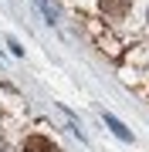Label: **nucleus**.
I'll return each instance as SVG.
<instances>
[{
	"label": "nucleus",
	"mask_w": 149,
	"mask_h": 152,
	"mask_svg": "<svg viewBox=\"0 0 149 152\" xmlns=\"http://www.w3.org/2000/svg\"><path fill=\"white\" fill-rule=\"evenodd\" d=\"M146 17H149V10H146Z\"/></svg>",
	"instance_id": "5"
},
{
	"label": "nucleus",
	"mask_w": 149,
	"mask_h": 152,
	"mask_svg": "<svg viewBox=\"0 0 149 152\" xmlns=\"http://www.w3.org/2000/svg\"><path fill=\"white\" fill-rule=\"evenodd\" d=\"M24 152H58V149H54V142L44 139V135H31L24 142Z\"/></svg>",
	"instance_id": "1"
},
{
	"label": "nucleus",
	"mask_w": 149,
	"mask_h": 152,
	"mask_svg": "<svg viewBox=\"0 0 149 152\" xmlns=\"http://www.w3.org/2000/svg\"><path fill=\"white\" fill-rule=\"evenodd\" d=\"M98 4H102V10H105V14H126L132 0H98Z\"/></svg>",
	"instance_id": "3"
},
{
	"label": "nucleus",
	"mask_w": 149,
	"mask_h": 152,
	"mask_svg": "<svg viewBox=\"0 0 149 152\" xmlns=\"http://www.w3.org/2000/svg\"><path fill=\"white\" fill-rule=\"evenodd\" d=\"M41 4V10H48V17H51V24H54V17H58V10H54V4L51 0H37Z\"/></svg>",
	"instance_id": "4"
},
{
	"label": "nucleus",
	"mask_w": 149,
	"mask_h": 152,
	"mask_svg": "<svg viewBox=\"0 0 149 152\" xmlns=\"http://www.w3.org/2000/svg\"><path fill=\"white\" fill-rule=\"evenodd\" d=\"M105 125H109V129H112V132H115V135H119V139H126V142H132V132H129V129H126V125H122V122L115 118V115H105Z\"/></svg>",
	"instance_id": "2"
}]
</instances>
